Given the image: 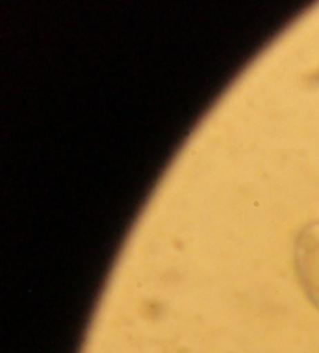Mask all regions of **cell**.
Instances as JSON below:
<instances>
[{"instance_id": "6da1fadb", "label": "cell", "mask_w": 319, "mask_h": 353, "mask_svg": "<svg viewBox=\"0 0 319 353\" xmlns=\"http://www.w3.org/2000/svg\"><path fill=\"white\" fill-rule=\"evenodd\" d=\"M299 271L311 301L319 307V223L304 232L299 245Z\"/></svg>"}]
</instances>
